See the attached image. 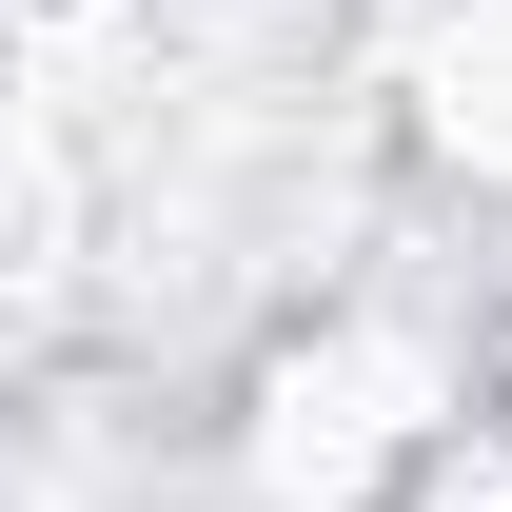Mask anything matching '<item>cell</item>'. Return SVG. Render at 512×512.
I'll return each instance as SVG.
<instances>
[{"mask_svg":"<svg viewBox=\"0 0 512 512\" xmlns=\"http://www.w3.org/2000/svg\"><path fill=\"white\" fill-rule=\"evenodd\" d=\"M453 414H473L453 335L394 316V296H335L316 335H276V355H256L237 473H256V512H375V493H414V473L453 453Z\"/></svg>","mask_w":512,"mask_h":512,"instance_id":"obj_1","label":"cell"},{"mask_svg":"<svg viewBox=\"0 0 512 512\" xmlns=\"http://www.w3.org/2000/svg\"><path fill=\"white\" fill-rule=\"evenodd\" d=\"M414 138H434L453 178H512V0L434 20V60H414Z\"/></svg>","mask_w":512,"mask_h":512,"instance_id":"obj_2","label":"cell"}]
</instances>
